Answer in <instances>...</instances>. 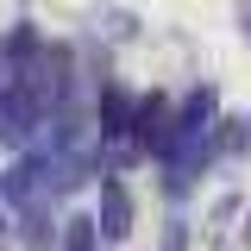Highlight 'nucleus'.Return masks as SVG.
I'll return each mask as SVG.
<instances>
[{
  "label": "nucleus",
  "instance_id": "obj_1",
  "mask_svg": "<svg viewBox=\"0 0 251 251\" xmlns=\"http://www.w3.org/2000/svg\"><path fill=\"white\" fill-rule=\"evenodd\" d=\"M31 126H38V94L6 88L0 94V138H31Z\"/></svg>",
  "mask_w": 251,
  "mask_h": 251
},
{
  "label": "nucleus",
  "instance_id": "obj_2",
  "mask_svg": "<svg viewBox=\"0 0 251 251\" xmlns=\"http://www.w3.org/2000/svg\"><path fill=\"white\" fill-rule=\"evenodd\" d=\"M100 232H107V239H126V232H132V195H126L120 176L100 182Z\"/></svg>",
  "mask_w": 251,
  "mask_h": 251
},
{
  "label": "nucleus",
  "instance_id": "obj_3",
  "mask_svg": "<svg viewBox=\"0 0 251 251\" xmlns=\"http://www.w3.org/2000/svg\"><path fill=\"white\" fill-rule=\"evenodd\" d=\"M100 132H107V138H126V132H132V100H126V88H113V82L100 94Z\"/></svg>",
  "mask_w": 251,
  "mask_h": 251
},
{
  "label": "nucleus",
  "instance_id": "obj_4",
  "mask_svg": "<svg viewBox=\"0 0 251 251\" xmlns=\"http://www.w3.org/2000/svg\"><path fill=\"white\" fill-rule=\"evenodd\" d=\"M31 50H38V31H25V25H19L13 38H6V63H13V69H25V63H31Z\"/></svg>",
  "mask_w": 251,
  "mask_h": 251
},
{
  "label": "nucleus",
  "instance_id": "obj_5",
  "mask_svg": "<svg viewBox=\"0 0 251 251\" xmlns=\"http://www.w3.org/2000/svg\"><path fill=\"white\" fill-rule=\"evenodd\" d=\"M245 38H251V6H245Z\"/></svg>",
  "mask_w": 251,
  "mask_h": 251
},
{
  "label": "nucleus",
  "instance_id": "obj_6",
  "mask_svg": "<svg viewBox=\"0 0 251 251\" xmlns=\"http://www.w3.org/2000/svg\"><path fill=\"white\" fill-rule=\"evenodd\" d=\"M245 239H251V226H245Z\"/></svg>",
  "mask_w": 251,
  "mask_h": 251
}]
</instances>
